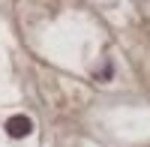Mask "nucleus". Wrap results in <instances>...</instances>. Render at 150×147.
<instances>
[{
	"mask_svg": "<svg viewBox=\"0 0 150 147\" xmlns=\"http://www.w3.org/2000/svg\"><path fill=\"white\" fill-rule=\"evenodd\" d=\"M6 132H9L12 138H24V135H30V132H33V120L24 117V114H15V117L6 120Z\"/></svg>",
	"mask_w": 150,
	"mask_h": 147,
	"instance_id": "1",
	"label": "nucleus"
}]
</instances>
